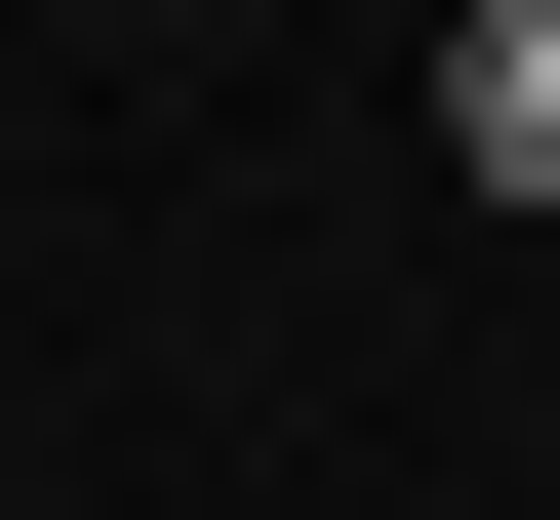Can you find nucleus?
Returning <instances> with one entry per match:
<instances>
[{"label":"nucleus","mask_w":560,"mask_h":520,"mask_svg":"<svg viewBox=\"0 0 560 520\" xmlns=\"http://www.w3.org/2000/svg\"><path fill=\"white\" fill-rule=\"evenodd\" d=\"M441 200H560V0H441Z\"/></svg>","instance_id":"obj_1"}]
</instances>
